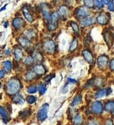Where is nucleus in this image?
<instances>
[{
  "instance_id": "nucleus-1",
  "label": "nucleus",
  "mask_w": 114,
  "mask_h": 125,
  "mask_svg": "<svg viewBox=\"0 0 114 125\" xmlns=\"http://www.w3.org/2000/svg\"><path fill=\"white\" fill-rule=\"evenodd\" d=\"M22 88V83L19 78H12L5 84V93L9 96H14L19 94Z\"/></svg>"
},
{
  "instance_id": "nucleus-2",
  "label": "nucleus",
  "mask_w": 114,
  "mask_h": 125,
  "mask_svg": "<svg viewBox=\"0 0 114 125\" xmlns=\"http://www.w3.org/2000/svg\"><path fill=\"white\" fill-rule=\"evenodd\" d=\"M57 46L55 44V42L52 39H47L43 43V49L44 51L47 53V54H53L56 51Z\"/></svg>"
},
{
  "instance_id": "nucleus-3",
  "label": "nucleus",
  "mask_w": 114,
  "mask_h": 125,
  "mask_svg": "<svg viewBox=\"0 0 114 125\" xmlns=\"http://www.w3.org/2000/svg\"><path fill=\"white\" fill-rule=\"evenodd\" d=\"M58 20H59V15L57 12L52 13L51 19L47 23V29L50 31H55L58 28Z\"/></svg>"
},
{
  "instance_id": "nucleus-4",
  "label": "nucleus",
  "mask_w": 114,
  "mask_h": 125,
  "mask_svg": "<svg viewBox=\"0 0 114 125\" xmlns=\"http://www.w3.org/2000/svg\"><path fill=\"white\" fill-rule=\"evenodd\" d=\"M48 109H49V104H44L42 105L41 108L39 109L38 115H37L38 120L39 122H44L47 118V116H48V115H47L48 114Z\"/></svg>"
},
{
  "instance_id": "nucleus-5",
  "label": "nucleus",
  "mask_w": 114,
  "mask_h": 125,
  "mask_svg": "<svg viewBox=\"0 0 114 125\" xmlns=\"http://www.w3.org/2000/svg\"><path fill=\"white\" fill-rule=\"evenodd\" d=\"M96 22L100 25H107L111 20V14L108 13H100L96 17Z\"/></svg>"
},
{
  "instance_id": "nucleus-6",
  "label": "nucleus",
  "mask_w": 114,
  "mask_h": 125,
  "mask_svg": "<svg viewBox=\"0 0 114 125\" xmlns=\"http://www.w3.org/2000/svg\"><path fill=\"white\" fill-rule=\"evenodd\" d=\"M103 36H104V41H105V43L107 44L108 47L111 48L114 43V34L112 33L110 30H105V31L103 32Z\"/></svg>"
},
{
  "instance_id": "nucleus-7",
  "label": "nucleus",
  "mask_w": 114,
  "mask_h": 125,
  "mask_svg": "<svg viewBox=\"0 0 114 125\" xmlns=\"http://www.w3.org/2000/svg\"><path fill=\"white\" fill-rule=\"evenodd\" d=\"M74 13H75L76 18L79 19V20H83V19L86 18L87 16H89V11L85 6H80V7L77 8Z\"/></svg>"
},
{
  "instance_id": "nucleus-8",
  "label": "nucleus",
  "mask_w": 114,
  "mask_h": 125,
  "mask_svg": "<svg viewBox=\"0 0 114 125\" xmlns=\"http://www.w3.org/2000/svg\"><path fill=\"white\" fill-rule=\"evenodd\" d=\"M91 112L95 115H101L104 112V106L100 101H95L91 105Z\"/></svg>"
},
{
  "instance_id": "nucleus-9",
  "label": "nucleus",
  "mask_w": 114,
  "mask_h": 125,
  "mask_svg": "<svg viewBox=\"0 0 114 125\" xmlns=\"http://www.w3.org/2000/svg\"><path fill=\"white\" fill-rule=\"evenodd\" d=\"M40 8H41V13H42V15H43V18L45 19V21H49L50 19H51V16H52V13H51L49 6L46 3H43L40 5Z\"/></svg>"
},
{
  "instance_id": "nucleus-10",
  "label": "nucleus",
  "mask_w": 114,
  "mask_h": 125,
  "mask_svg": "<svg viewBox=\"0 0 114 125\" xmlns=\"http://www.w3.org/2000/svg\"><path fill=\"white\" fill-rule=\"evenodd\" d=\"M109 64V58L105 55H100L97 58V65L101 70H105L106 67Z\"/></svg>"
},
{
  "instance_id": "nucleus-11",
  "label": "nucleus",
  "mask_w": 114,
  "mask_h": 125,
  "mask_svg": "<svg viewBox=\"0 0 114 125\" xmlns=\"http://www.w3.org/2000/svg\"><path fill=\"white\" fill-rule=\"evenodd\" d=\"M57 13H58L59 17H61L62 19H64L65 20V19L69 16V14H70V8L68 7V5H62L59 7Z\"/></svg>"
},
{
  "instance_id": "nucleus-12",
  "label": "nucleus",
  "mask_w": 114,
  "mask_h": 125,
  "mask_svg": "<svg viewBox=\"0 0 114 125\" xmlns=\"http://www.w3.org/2000/svg\"><path fill=\"white\" fill-rule=\"evenodd\" d=\"M13 27L14 28V30L16 31H19V30L22 29L24 26H25V21L21 17H15V18L13 20Z\"/></svg>"
},
{
  "instance_id": "nucleus-13",
  "label": "nucleus",
  "mask_w": 114,
  "mask_h": 125,
  "mask_svg": "<svg viewBox=\"0 0 114 125\" xmlns=\"http://www.w3.org/2000/svg\"><path fill=\"white\" fill-rule=\"evenodd\" d=\"M21 11H22V13H23V16L25 17L27 21L28 22H33L34 21V16L33 14L31 13V12L29 11L28 7L27 5H23L22 8H21Z\"/></svg>"
},
{
  "instance_id": "nucleus-14",
  "label": "nucleus",
  "mask_w": 114,
  "mask_h": 125,
  "mask_svg": "<svg viewBox=\"0 0 114 125\" xmlns=\"http://www.w3.org/2000/svg\"><path fill=\"white\" fill-rule=\"evenodd\" d=\"M32 71L36 73L37 75H38V76L44 75V74H46L47 72L46 67H45L43 64H41V63H38V64L35 65V66L33 67V70Z\"/></svg>"
},
{
  "instance_id": "nucleus-15",
  "label": "nucleus",
  "mask_w": 114,
  "mask_h": 125,
  "mask_svg": "<svg viewBox=\"0 0 114 125\" xmlns=\"http://www.w3.org/2000/svg\"><path fill=\"white\" fill-rule=\"evenodd\" d=\"M82 55H83L84 59H85L88 63L92 64L94 62L93 54H92V52H91L89 49H87V48H86V49H84L83 51H82Z\"/></svg>"
},
{
  "instance_id": "nucleus-16",
  "label": "nucleus",
  "mask_w": 114,
  "mask_h": 125,
  "mask_svg": "<svg viewBox=\"0 0 114 125\" xmlns=\"http://www.w3.org/2000/svg\"><path fill=\"white\" fill-rule=\"evenodd\" d=\"M95 21H96V20L94 18L93 16H87L86 18L81 20L80 24L82 27H89V26H91V25H93V24L95 23Z\"/></svg>"
},
{
  "instance_id": "nucleus-17",
  "label": "nucleus",
  "mask_w": 114,
  "mask_h": 125,
  "mask_svg": "<svg viewBox=\"0 0 114 125\" xmlns=\"http://www.w3.org/2000/svg\"><path fill=\"white\" fill-rule=\"evenodd\" d=\"M17 41H18L19 45L21 47H23V48H28L29 46H30V41L24 36L19 37L18 39H17Z\"/></svg>"
},
{
  "instance_id": "nucleus-18",
  "label": "nucleus",
  "mask_w": 114,
  "mask_h": 125,
  "mask_svg": "<svg viewBox=\"0 0 114 125\" xmlns=\"http://www.w3.org/2000/svg\"><path fill=\"white\" fill-rule=\"evenodd\" d=\"M0 117L2 118V120L4 121L5 123H7L10 120L9 118V113L5 108H4L3 106H0Z\"/></svg>"
},
{
  "instance_id": "nucleus-19",
  "label": "nucleus",
  "mask_w": 114,
  "mask_h": 125,
  "mask_svg": "<svg viewBox=\"0 0 114 125\" xmlns=\"http://www.w3.org/2000/svg\"><path fill=\"white\" fill-rule=\"evenodd\" d=\"M13 54H14V59H15L17 62L21 61V59L23 58V51L21 49V47H16L15 48H14Z\"/></svg>"
},
{
  "instance_id": "nucleus-20",
  "label": "nucleus",
  "mask_w": 114,
  "mask_h": 125,
  "mask_svg": "<svg viewBox=\"0 0 114 125\" xmlns=\"http://www.w3.org/2000/svg\"><path fill=\"white\" fill-rule=\"evenodd\" d=\"M24 37H25V38H27V39L30 41V40H33V39H36L37 32L32 29L26 30V31H24Z\"/></svg>"
},
{
  "instance_id": "nucleus-21",
  "label": "nucleus",
  "mask_w": 114,
  "mask_h": 125,
  "mask_svg": "<svg viewBox=\"0 0 114 125\" xmlns=\"http://www.w3.org/2000/svg\"><path fill=\"white\" fill-rule=\"evenodd\" d=\"M104 108L105 111H107V112L112 113V115L114 116V101H112V100L107 101L106 103L104 104Z\"/></svg>"
},
{
  "instance_id": "nucleus-22",
  "label": "nucleus",
  "mask_w": 114,
  "mask_h": 125,
  "mask_svg": "<svg viewBox=\"0 0 114 125\" xmlns=\"http://www.w3.org/2000/svg\"><path fill=\"white\" fill-rule=\"evenodd\" d=\"M12 101H13V103H14V104H22L24 102H25V100H24L23 96H21V95L17 94V95H14V96L12 97Z\"/></svg>"
},
{
  "instance_id": "nucleus-23",
  "label": "nucleus",
  "mask_w": 114,
  "mask_h": 125,
  "mask_svg": "<svg viewBox=\"0 0 114 125\" xmlns=\"http://www.w3.org/2000/svg\"><path fill=\"white\" fill-rule=\"evenodd\" d=\"M34 59V62H43L44 60V56H43V54L41 52H39V51H35L34 54L31 55Z\"/></svg>"
},
{
  "instance_id": "nucleus-24",
  "label": "nucleus",
  "mask_w": 114,
  "mask_h": 125,
  "mask_svg": "<svg viewBox=\"0 0 114 125\" xmlns=\"http://www.w3.org/2000/svg\"><path fill=\"white\" fill-rule=\"evenodd\" d=\"M78 39L77 38H75V39H73V40L70 43V47H69V52L74 53L77 50V48H78Z\"/></svg>"
},
{
  "instance_id": "nucleus-25",
  "label": "nucleus",
  "mask_w": 114,
  "mask_h": 125,
  "mask_svg": "<svg viewBox=\"0 0 114 125\" xmlns=\"http://www.w3.org/2000/svg\"><path fill=\"white\" fill-rule=\"evenodd\" d=\"M38 75H37L36 73H34L33 71H28L25 74V80L27 81H32L34 80H36Z\"/></svg>"
},
{
  "instance_id": "nucleus-26",
  "label": "nucleus",
  "mask_w": 114,
  "mask_h": 125,
  "mask_svg": "<svg viewBox=\"0 0 114 125\" xmlns=\"http://www.w3.org/2000/svg\"><path fill=\"white\" fill-rule=\"evenodd\" d=\"M81 102H82V96H81L80 94H78V95H77V96L73 98L70 105H71V106H76V105H78L79 104H81Z\"/></svg>"
},
{
  "instance_id": "nucleus-27",
  "label": "nucleus",
  "mask_w": 114,
  "mask_h": 125,
  "mask_svg": "<svg viewBox=\"0 0 114 125\" xmlns=\"http://www.w3.org/2000/svg\"><path fill=\"white\" fill-rule=\"evenodd\" d=\"M73 124L74 125H81L83 123V117L80 114H78L77 115H75V117L73 118Z\"/></svg>"
},
{
  "instance_id": "nucleus-28",
  "label": "nucleus",
  "mask_w": 114,
  "mask_h": 125,
  "mask_svg": "<svg viewBox=\"0 0 114 125\" xmlns=\"http://www.w3.org/2000/svg\"><path fill=\"white\" fill-rule=\"evenodd\" d=\"M3 66H4V69H5V73H10L11 71H12V68H13L12 62L9 60L5 61V62H3Z\"/></svg>"
},
{
  "instance_id": "nucleus-29",
  "label": "nucleus",
  "mask_w": 114,
  "mask_h": 125,
  "mask_svg": "<svg viewBox=\"0 0 114 125\" xmlns=\"http://www.w3.org/2000/svg\"><path fill=\"white\" fill-rule=\"evenodd\" d=\"M108 96V95H107V89H99L95 94L96 98H102V97H104V96Z\"/></svg>"
},
{
  "instance_id": "nucleus-30",
  "label": "nucleus",
  "mask_w": 114,
  "mask_h": 125,
  "mask_svg": "<svg viewBox=\"0 0 114 125\" xmlns=\"http://www.w3.org/2000/svg\"><path fill=\"white\" fill-rule=\"evenodd\" d=\"M104 78H101V77H97L94 80V85L95 87H101L104 86Z\"/></svg>"
},
{
  "instance_id": "nucleus-31",
  "label": "nucleus",
  "mask_w": 114,
  "mask_h": 125,
  "mask_svg": "<svg viewBox=\"0 0 114 125\" xmlns=\"http://www.w3.org/2000/svg\"><path fill=\"white\" fill-rule=\"evenodd\" d=\"M37 88H38V91L40 93V95H44L46 92H47V87H46V85L43 83H39L38 86H37Z\"/></svg>"
},
{
  "instance_id": "nucleus-32",
  "label": "nucleus",
  "mask_w": 114,
  "mask_h": 125,
  "mask_svg": "<svg viewBox=\"0 0 114 125\" xmlns=\"http://www.w3.org/2000/svg\"><path fill=\"white\" fill-rule=\"evenodd\" d=\"M70 25L72 28V31L76 34H79V27H78V24L77 22H75V21H70Z\"/></svg>"
},
{
  "instance_id": "nucleus-33",
  "label": "nucleus",
  "mask_w": 114,
  "mask_h": 125,
  "mask_svg": "<svg viewBox=\"0 0 114 125\" xmlns=\"http://www.w3.org/2000/svg\"><path fill=\"white\" fill-rule=\"evenodd\" d=\"M33 62H34V59L31 55L27 56V57L25 58V60H24V64L26 65V66H30V65L33 64Z\"/></svg>"
},
{
  "instance_id": "nucleus-34",
  "label": "nucleus",
  "mask_w": 114,
  "mask_h": 125,
  "mask_svg": "<svg viewBox=\"0 0 114 125\" xmlns=\"http://www.w3.org/2000/svg\"><path fill=\"white\" fill-rule=\"evenodd\" d=\"M94 5H95V7H96L97 9H102L104 6V3L101 0H95L94 1Z\"/></svg>"
},
{
  "instance_id": "nucleus-35",
  "label": "nucleus",
  "mask_w": 114,
  "mask_h": 125,
  "mask_svg": "<svg viewBox=\"0 0 114 125\" xmlns=\"http://www.w3.org/2000/svg\"><path fill=\"white\" fill-rule=\"evenodd\" d=\"M27 92H28V94H35L38 92V88H37V86H35V85H30V86L28 87Z\"/></svg>"
},
{
  "instance_id": "nucleus-36",
  "label": "nucleus",
  "mask_w": 114,
  "mask_h": 125,
  "mask_svg": "<svg viewBox=\"0 0 114 125\" xmlns=\"http://www.w3.org/2000/svg\"><path fill=\"white\" fill-rule=\"evenodd\" d=\"M84 5H85L86 8H93V7H95L94 1H92V0H86V1H84Z\"/></svg>"
},
{
  "instance_id": "nucleus-37",
  "label": "nucleus",
  "mask_w": 114,
  "mask_h": 125,
  "mask_svg": "<svg viewBox=\"0 0 114 125\" xmlns=\"http://www.w3.org/2000/svg\"><path fill=\"white\" fill-rule=\"evenodd\" d=\"M27 102H28V104H35L37 102V97L36 96H32V95H30V96H28V97H27Z\"/></svg>"
},
{
  "instance_id": "nucleus-38",
  "label": "nucleus",
  "mask_w": 114,
  "mask_h": 125,
  "mask_svg": "<svg viewBox=\"0 0 114 125\" xmlns=\"http://www.w3.org/2000/svg\"><path fill=\"white\" fill-rule=\"evenodd\" d=\"M28 109H24L22 110L21 112H20V115H19V116L21 118H22V119H24V118H26L27 116H28Z\"/></svg>"
},
{
  "instance_id": "nucleus-39",
  "label": "nucleus",
  "mask_w": 114,
  "mask_h": 125,
  "mask_svg": "<svg viewBox=\"0 0 114 125\" xmlns=\"http://www.w3.org/2000/svg\"><path fill=\"white\" fill-rule=\"evenodd\" d=\"M108 9L111 12H114V1H108Z\"/></svg>"
},
{
  "instance_id": "nucleus-40",
  "label": "nucleus",
  "mask_w": 114,
  "mask_h": 125,
  "mask_svg": "<svg viewBox=\"0 0 114 125\" xmlns=\"http://www.w3.org/2000/svg\"><path fill=\"white\" fill-rule=\"evenodd\" d=\"M55 74H51V75H49V76H47V78H45V81L47 82V83H49L50 81H51V80H52L54 77H55Z\"/></svg>"
},
{
  "instance_id": "nucleus-41",
  "label": "nucleus",
  "mask_w": 114,
  "mask_h": 125,
  "mask_svg": "<svg viewBox=\"0 0 114 125\" xmlns=\"http://www.w3.org/2000/svg\"><path fill=\"white\" fill-rule=\"evenodd\" d=\"M109 67H110V69H111L112 72H114V58H112V60L110 61Z\"/></svg>"
},
{
  "instance_id": "nucleus-42",
  "label": "nucleus",
  "mask_w": 114,
  "mask_h": 125,
  "mask_svg": "<svg viewBox=\"0 0 114 125\" xmlns=\"http://www.w3.org/2000/svg\"><path fill=\"white\" fill-rule=\"evenodd\" d=\"M86 125H100V124H99V123L98 122H96V121L90 120V121H88L87 123H86Z\"/></svg>"
},
{
  "instance_id": "nucleus-43",
  "label": "nucleus",
  "mask_w": 114,
  "mask_h": 125,
  "mask_svg": "<svg viewBox=\"0 0 114 125\" xmlns=\"http://www.w3.org/2000/svg\"><path fill=\"white\" fill-rule=\"evenodd\" d=\"M68 89H69V84L66 82V83H65V85L63 86V88H62V93H63V94L67 93Z\"/></svg>"
},
{
  "instance_id": "nucleus-44",
  "label": "nucleus",
  "mask_w": 114,
  "mask_h": 125,
  "mask_svg": "<svg viewBox=\"0 0 114 125\" xmlns=\"http://www.w3.org/2000/svg\"><path fill=\"white\" fill-rule=\"evenodd\" d=\"M11 53H12L11 49H5V51H4V53H3V55H4V56H8V55H11Z\"/></svg>"
},
{
  "instance_id": "nucleus-45",
  "label": "nucleus",
  "mask_w": 114,
  "mask_h": 125,
  "mask_svg": "<svg viewBox=\"0 0 114 125\" xmlns=\"http://www.w3.org/2000/svg\"><path fill=\"white\" fill-rule=\"evenodd\" d=\"M78 82V81H76V80H73V79H70V78H69L68 79V81H67V83L68 84H76Z\"/></svg>"
},
{
  "instance_id": "nucleus-46",
  "label": "nucleus",
  "mask_w": 114,
  "mask_h": 125,
  "mask_svg": "<svg viewBox=\"0 0 114 125\" xmlns=\"http://www.w3.org/2000/svg\"><path fill=\"white\" fill-rule=\"evenodd\" d=\"M105 125H113V122L112 119H107L105 122Z\"/></svg>"
},
{
  "instance_id": "nucleus-47",
  "label": "nucleus",
  "mask_w": 114,
  "mask_h": 125,
  "mask_svg": "<svg viewBox=\"0 0 114 125\" xmlns=\"http://www.w3.org/2000/svg\"><path fill=\"white\" fill-rule=\"evenodd\" d=\"M5 70H0V80L4 78V77H5Z\"/></svg>"
},
{
  "instance_id": "nucleus-48",
  "label": "nucleus",
  "mask_w": 114,
  "mask_h": 125,
  "mask_svg": "<svg viewBox=\"0 0 114 125\" xmlns=\"http://www.w3.org/2000/svg\"><path fill=\"white\" fill-rule=\"evenodd\" d=\"M8 25H9V23H8V21H5V23H4V28H7Z\"/></svg>"
},
{
  "instance_id": "nucleus-49",
  "label": "nucleus",
  "mask_w": 114,
  "mask_h": 125,
  "mask_svg": "<svg viewBox=\"0 0 114 125\" xmlns=\"http://www.w3.org/2000/svg\"><path fill=\"white\" fill-rule=\"evenodd\" d=\"M6 6H7V5H4V6H3V7L1 8V9H0V12H2V11L5 10V8H6Z\"/></svg>"
},
{
  "instance_id": "nucleus-50",
  "label": "nucleus",
  "mask_w": 114,
  "mask_h": 125,
  "mask_svg": "<svg viewBox=\"0 0 114 125\" xmlns=\"http://www.w3.org/2000/svg\"><path fill=\"white\" fill-rule=\"evenodd\" d=\"M1 88H2V84L0 83V89H1Z\"/></svg>"
}]
</instances>
